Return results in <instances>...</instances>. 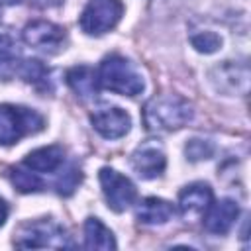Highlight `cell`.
I'll list each match as a JSON object with an SVG mask.
<instances>
[{"instance_id": "cb8c5ba5", "label": "cell", "mask_w": 251, "mask_h": 251, "mask_svg": "<svg viewBox=\"0 0 251 251\" xmlns=\"http://www.w3.org/2000/svg\"><path fill=\"white\" fill-rule=\"evenodd\" d=\"M8 214H10V208H8L6 200H4V198H0V226H4V222H6Z\"/></svg>"}, {"instance_id": "6da1fadb", "label": "cell", "mask_w": 251, "mask_h": 251, "mask_svg": "<svg viewBox=\"0 0 251 251\" xmlns=\"http://www.w3.org/2000/svg\"><path fill=\"white\" fill-rule=\"evenodd\" d=\"M194 116L192 104L178 94H161L143 106V122L151 131H175Z\"/></svg>"}, {"instance_id": "3957f363", "label": "cell", "mask_w": 251, "mask_h": 251, "mask_svg": "<svg viewBox=\"0 0 251 251\" xmlns=\"http://www.w3.org/2000/svg\"><path fill=\"white\" fill-rule=\"evenodd\" d=\"M45 120L39 112L14 104H0V145L18 143L22 137L41 131Z\"/></svg>"}, {"instance_id": "44dd1931", "label": "cell", "mask_w": 251, "mask_h": 251, "mask_svg": "<svg viewBox=\"0 0 251 251\" xmlns=\"http://www.w3.org/2000/svg\"><path fill=\"white\" fill-rule=\"evenodd\" d=\"M192 47L200 53H216L222 47V37L214 31H200L192 35Z\"/></svg>"}, {"instance_id": "e0dca14e", "label": "cell", "mask_w": 251, "mask_h": 251, "mask_svg": "<svg viewBox=\"0 0 251 251\" xmlns=\"http://www.w3.org/2000/svg\"><path fill=\"white\" fill-rule=\"evenodd\" d=\"M25 82H31V84H41L47 80V75H49V69L37 61V59H22L18 61L16 65V71Z\"/></svg>"}, {"instance_id": "9c48e42d", "label": "cell", "mask_w": 251, "mask_h": 251, "mask_svg": "<svg viewBox=\"0 0 251 251\" xmlns=\"http://www.w3.org/2000/svg\"><path fill=\"white\" fill-rule=\"evenodd\" d=\"M90 122H92V127L106 139L124 137L131 127L129 114L126 110H122L118 106H110V104L94 108V112L90 114Z\"/></svg>"}, {"instance_id": "7a4b0ae2", "label": "cell", "mask_w": 251, "mask_h": 251, "mask_svg": "<svg viewBox=\"0 0 251 251\" xmlns=\"http://www.w3.org/2000/svg\"><path fill=\"white\" fill-rule=\"evenodd\" d=\"M96 75H98V84L102 88L122 94V96H137L145 88L143 76L137 71V67L129 59L118 53L106 55Z\"/></svg>"}, {"instance_id": "ffe728a7", "label": "cell", "mask_w": 251, "mask_h": 251, "mask_svg": "<svg viewBox=\"0 0 251 251\" xmlns=\"http://www.w3.org/2000/svg\"><path fill=\"white\" fill-rule=\"evenodd\" d=\"M184 153L190 161H202V159H210L214 155V143L210 139H200V137H192L188 139V143L184 145Z\"/></svg>"}, {"instance_id": "7402d4cb", "label": "cell", "mask_w": 251, "mask_h": 251, "mask_svg": "<svg viewBox=\"0 0 251 251\" xmlns=\"http://www.w3.org/2000/svg\"><path fill=\"white\" fill-rule=\"evenodd\" d=\"M80 180H82V173H80V169H76L73 165L65 173H61V176L57 180V192L63 196H71L75 192V188L80 184Z\"/></svg>"}, {"instance_id": "d6986e66", "label": "cell", "mask_w": 251, "mask_h": 251, "mask_svg": "<svg viewBox=\"0 0 251 251\" xmlns=\"http://www.w3.org/2000/svg\"><path fill=\"white\" fill-rule=\"evenodd\" d=\"M18 57H20V51L16 41L10 35L0 33V75H8L10 71H16Z\"/></svg>"}, {"instance_id": "ac0fdd59", "label": "cell", "mask_w": 251, "mask_h": 251, "mask_svg": "<svg viewBox=\"0 0 251 251\" xmlns=\"http://www.w3.org/2000/svg\"><path fill=\"white\" fill-rule=\"evenodd\" d=\"M10 180L20 192H37L43 188V182L39 180L37 173L31 169H22V167H12L10 169Z\"/></svg>"}, {"instance_id": "2e32d148", "label": "cell", "mask_w": 251, "mask_h": 251, "mask_svg": "<svg viewBox=\"0 0 251 251\" xmlns=\"http://www.w3.org/2000/svg\"><path fill=\"white\" fill-rule=\"evenodd\" d=\"M84 247L86 249H102V251L116 249L114 233L98 218H88L84 222Z\"/></svg>"}, {"instance_id": "ba28073f", "label": "cell", "mask_w": 251, "mask_h": 251, "mask_svg": "<svg viewBox=\"0 0 251 251\" xmlns=\"http://www.w3.org/2000/svg\"><path fill=\"white\" fill-rule=\"evenodd\" d=\"M129 163L141 178H157L167 167V157L163 145L157 139H147L135 147L129 157Z\"/></svg>"}, {"instance_id": "30bf717a", "label": "cell", "mask_w": 251, "mask_h": 251, "mask_svg": "<svg viewBox=\"0 0 251 251\" xmlns=\"http://www.w3.org/2000/svg\"><path fill=\"white\" fill-rule=\"evenodd\" d=\"M214 194L210 184L206 182H192L188 186H184L178 192V210L180 216L188 222L194 220H202L204 212L208 210V206L212 204Z\"/></svg>"}, {"instance_id": "8992f818", "label": "cell", "mask_w": 251, "mask_h": 251, "mask_svg": "<svg viewBox=\"0 0 251 251\" xmlns=\"http://www.w3.org/2000/svg\"><path fill=\"white\" fill-rule=\"evenodd\" d=\"M98 178L102 184L104 198L114 212H124L126 208H129L135 202V198H137L135 184L127 176L120 175L116 169L102 167L98 173Z\"/></svg>"}, {"instance_id": "4fadbf2b", "label": "cell", "mask_w": 251, "mask_h": 251, "mask_svg": "<svg viewBox=\"0 0 251 251\" xmlns=\"http://www.w3.org/2000/svg\"><path fill=\"white\" fill-rule=\"evenodd\" d=\"M175 216V206L163 198L147 196L135 208V218L145 226H163Z\"/></svg>"}, {"instance_id": "9a60e30c", "label": "cell", "mask_w": 251, "mask_h": 251, "mask_svg": "<svg viewBox=\"0 0 251 251\" xmlns=\"http://www.w3.org/2000/svg\"><path fill=\"white\" fill-rule=\"evenodd\" d=\"M67 84L80 98H94L98 94V75L88 65H76L67 71Z\"/></svg>"}, {"instance_id": "603a6c76", "label": "cell", "mask_w": 251, "mask_h": 251, "mask_svg": "<svg viewBox=\"0 0 251 251\" xmlns=\"http://www.w3.org/2000/svg\"><path fill=\"white\" fill-rule=\"evenodd\" d=\"M29 2L37 8H55V6L63 4V0H29Z\"/></svg>"}, {"instance_id": "5b68a950", "label": "cell", "mask_w": 251, "mask_h": 251, "mask_svg": "<svg viewBox=\"0 0 251 251\" xmlns=\"http://www.w3.org/2000/svg\"><path fill=\"white\" fill-rule=\"evenodd\" d=\"M124 16L122 0H88L80 14V27L88 35H102L116 27Z\"/></svg>"}, {"instance_id": "52a82bcc", "label": "cell", "mask_w": 251, "mask_h": 251, "mask_svg": "<svg viewBox=\"0 0 251 251\" xmlns=\"http://www.w3.org/2000/svg\"><path fill=\"white\" fill-rule=\"evenodd\" d=\"M22 37L29 47L39 49L43 53H57L67 41L65 29L47 20H35L27 24L22 31Z\"/></svg>"}, {"instance_id": "277c9868", "label": "cell", "mask_w": 251, "mask_h": 251, "mask_svg": "<svg viewBox=\"0 0 251 251\" xmlns=\"http://www.w3.org/2000/svg\"><path fill=\"white\" fill-rule=\"evenodd\" d=\"M16 247L37 249V247H69V235L65 227L53 220H35L20 226L14 237Z\"/></svg>"}, {"instance_id": "7c38bea8", "label": "cell", "mask_w": 251, "mask_h": 251, "mask_svg": "<svg viewBox=\"0 0 251 251\" xmlns=\"http://www.w3.org/2000/svg\"><path fill=\"white\" fill-rule=\"evenodd\" d=\"M237 216H239L237 202L231 200V198H222L218 202L212 200V204L204 212L202 220H204L206 231H210L214 235H224V233H227L231 229V226L235 224Z\"/></svg>"}, {"instance_id": "5bb4252c", "label": "cell", "mask_w": 251, "mask_h": 251, "mask_svg": "<svg viewBox=\"0 0 251 251\" xmlns=\"http://www.w3.org/2000/svg\"><path fill=\"white\" fill-rule=\"evenodd\" d=\"M65 161V151L61 145H47L33 149L24 159V167L31 169L33 173H53Z\"/></svg>"}, {"instance_id": "8fae6325", "label": "cell", "mask_w": 251, "mask_h": 251, "mask_svg": "<svg viewBox=\"0 0 251 251\" xmlns=\"http://www.w3.org/2000/svg\"><path fill=\"white\" fill-rule=\"evenodd\" d=\"M210 80L216 86V90L224 94H245L247 92V80H249V71L247 65H237L233 61H226L212 69Z\"/></svg>"}]
</instances>
